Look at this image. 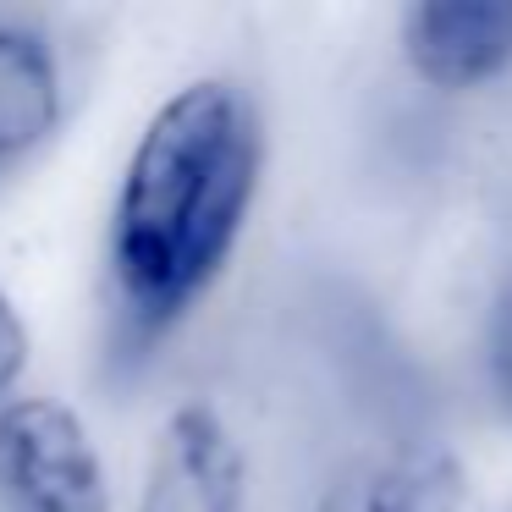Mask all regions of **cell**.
Masks as SVG:
<instances>
[{
    "mask_svg": "<svg viewBox=\"0 0 512 512\" xmlns=\"http://www.w3.org/2000/svg\"><path fill=\"white\" fill-rule=\"evenodd\" d=\"M259 188V122L232 83H188L149 116L116 199L111 276L127 347H149L210 292Z\"/></svg>",
    "mask_w": 512,
    "mask_h": 512,
    "instance_id": "6da1fadb",
    "label": "cell"
},
{
    "mask_svg": "<svg viewBox=\"0 0 512 512\" xmlns=\"http://www.w3.org/2000/svg\"><path fill=\"white\" fill-rule=\"evenodd\" d=\"M0 490L17 512H111L89 430L67 402L50 397L0 408Z\"/></svg>",
    "mask_w": 512,
    "mask_h": 512,
    "instance_id": "7a4b0ae2",
    "label": "cell"
},
{
    "mask_svg": "<svg viewBox=\"0 0 512 512\" xmlns=\"http://www.w3.org/2000/svg\"><path fill=\"white\" fill-rule=\"evenodd\" d=\"M248 463L210 402H182L155 430L138 512H243Z\"/></svg>",
    "mask_w": 512,
    "mask_h": 512,
    "instance_id": "3957f363",
    "label": "cell"
},
{
    "mask_svg": "<svg viewBox=\"0 0 512 512\" xmlns=\"http://www.w3.org/2000/svg\"><path fill=\"white\" fill-rule=\"evenodd\" d=\"M402 56L435 89H474L512 61V0H424L402 17Z\"/></svg>",
    "mask_w": 512,
    "mask_h": 512,
    "instance_id": "277c9868",
    "label": "cell"
},
{
    "mask_svg": "<svg viewBox=\"0 0 512 512\" xmlns=\"http://www.w3.org/2000/svg\"><path fill=\"white\" fill-rule=\"evenodd\" d=\"M320 512H468L463 468L435 446L364 457L320 496Z\"/></svg>",
    "mask_w": 512,
    "mask_h": 512,
    "instance_id": "5b68a950",
    "label": "cell"
},
{
    "mask_svg": "<svg viewBox=\"0 0 512 512\" xmlns=\"http://www.w3.org/2000/svg\"><path fill=\"white\" fill-rule=\"evenodd\" d=\"M61 116L56 56L39 34L0 28V166L45 144Z\"/></svg>",
    "mask_w": 512,
    "mask_h": 512,
    "instance_id": "8992f818",
    "label": "cell"
},
{
    "mask_svg": "<svg viewBox=\"0 0 512 512\" xmlns=\"http://www.w3.org/2000/svg\"><path fill=\"white\" fill-rule=\"evenodd\" d=\"M490 380H496L501 402L512 413V287L496 303V320H490Z\"/></svg>",
    "mask_w": 512,
    "mask_h": 512,
    "instance_id": "52a82bcc",
    "label": "cell"
},
{
    "mask_svg": "<svg viewBox=\"0 0 512 512\" xmlns=\"http://www.w3.org/2000/svg\"><path fill=\"white\" fill-rule=\"evenodd\" d=\"M23 364H28V331H23V320H17L12 298L0 292V391L17 386Z\"/></svg>",
    "mask_w": 512,
    "mask_h": 512,
    "instance_id": "ba28073f",
    "label": "cell"
}]
</instances>
